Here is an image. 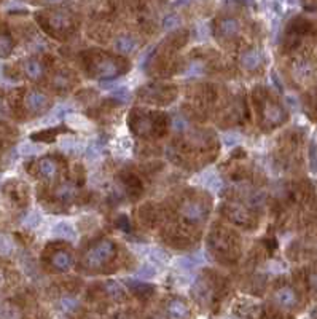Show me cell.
<instances>
[{"instance_id":"24","label":"cell","mask_w":317,"mask_h":319,"mask_svg":"<svg viewBox=\"0 0 317 319\" xmlns=\"http://www.w3.org/2000/svg\"><path fill=\"white\" fill-rule=\"evenodd\" d=\"M70 82H72V78H70L69 72H59L55 75V86L58 89H67L70 86Z\"/></svg>"},{"instance_id":"8","label":"cell","mask_w":317,"mask_h":319,"mask_svg":"<svg viewBox=\"0 0 317 319\" xmlns=\"http://www.w3.org/2000/svg\"><path fill=\"white\" fill-rule=\"evenodd\" d=\"M24 102L30 114H42L49 107V99L46 97V94H43L42 91H37V89H32V91H29L26 94Z\"/></svg>"},{"instance_id":"19","label":"cell","mask_w":317,"mask_h":319,"mask_svg":"<svg viewBox=\"0 0 317 319\" xmlns=\"http://www.w3.org/2000/svg\"><path fill=\"white\" fill-rule=\"evenodd\" d=\"M123 184H125L126 192H128L132 198L139 196V193L142 192V184H140V181H139V179H137L136 176H132V174L125 176V179H123Z\"/></svg>"},{"instance_id":"28","label":"cell","mask_w":317,"mask_h":319,"mask_svg":"<svg viewBox=\"0 0 317 319\" xmlns=\"http://www.w3.org/2000/svg\"><path fill=\"white\" fill-rule=\"evenodd\" d=\"M177 23H179V18L176 15H169V16L165 18V21H163V24H165V29H172Z\"/></svg>"},{"instance_id":"16","label":"cell","mask_w":317,"mask_h":319,"mask_svg":"<svg viewBox=\"0 0 317 319\" xmlns=\"http://www.w3.org/2000/svg\"><path fill=\"white\" fill-rule=\"evenodd\" d=\"M274 300L284 308H292V306L296 305V294L292 287L285 286V287H281L279 291H276Z\"/></svg>"},{"instance_id":"3","label":"cell","mask_w":317,"mask_h":319,"mask_svg":"<svg viewBox=\"0 0 317 319\" xmlns=\"http://www.w3.org/2000/svg\"><path fill=\"white\" fill-rule=\"evenodd\" d=\"M123 67L120 59L107 55H97L91 58L89 72L96 78H115L121 74Z\"/></svg>"},{"instance_id":"25","label":"cell","mask_w":317,"mask_h":319,"mask_svg":"<svg viewBox=\"0 0 317 319\" xmlns=\"http://www.w3.org/2000/svg\"><path fill=\"white\" fill-rule=\"evenodd\" d=\"M59 306L63 308L64 311L72 313V311H75L77 308H78V302L75 300V298H72V297H64V298H61Z\"/></svg>"},{"instance_id":"26","label":"cell","mask_w":317,"mask_h":319,"mask_svg":"<svg viewBox=\"0 0 317 319\" xmlns=\"http://www.w3.org/2000/svg\"><path fill=\"white\" fill-rule=\"evenodd\" d=\"M13 251V244L7 236H0V254L2 255H8Z\"/></svg>"},{"instance_id":"23","label":"cell","mask_w":317,"mask_h":319,"mask_svg":"<svg viewBox=\"0 0 317 319\" xmlns=\"http://www.w3.org/2000/svg\"><path fill=\"white\" fill-rule=\"evenodd\" d=\"M55 235H58V236H61V238H67V239L75 238L74 227H72V225H69V224H66V222L56 225V228H55Z\"/></svg>"},{"instance_id":"12","label":"cell","mask_w":317,"mask_h":319,"mask_svg":"<svg viewBox=\"0 0 317 319\" xmlns=\"http://www.w3.org/2000/svg\"><path fill=\"white\" fill-rule=\"evenodd\" d=\"M78 196V188L75 184L72 182H64L61 184L56 190H55V198L58 199V201L64 203V204H69L75 201V198Z\"/></svg>"},{"instance_id":"29","label":"cell","mask_w":317,"mask_h":319,"mask_svg":"<svg viewBox=\"0 0 317 319\" xmlns=\"http://www.w3.org/2000/svg\"><path fill=\"white\" fill-rule=\"evenodd\" d=\"M4 283V276H2V273H0V284Z\"/></svg>"},{"instance_id":"27","label":"cell","mask_w":317,"mask_h":319,"mask_svg":"<svg viewBox=\"0 0 317 319\" xmlns=\"http://www.w3.org/2000/svg\"><path fill=\"white\" fill-rule=\"evenodd\" d=\"M117 227L120 228V230H125V232H131V222H129V217L126 214H121L118 216L117 219Z\"/></svg>"},{"instance_id":"4","label":"cell","mask_w":317,"mask_h":319,"mask_svg":"<svg viewBox=\"0 0 317 319\" xmlns=\"http://www.w3.org/2000/svg\"><path fill=\"white\" fill-rule=\"evenodd\" d=\"M45 26L48 27V32L53 35H64L74 26V19L67 10H51L45 15Z\"/></svg>"},{"instance_id":"5","label":"cell","mask_w":317,"mask_h":319,"mask_svg":"<svg viewBox=\"0 0 317 319\" xmlns=\"http://www.w3.org/2000/svg\"><path fill=\"white\" fill-rule=\"evenodd\" d=\"M180 214L187 222L198 224L207 219L209 214V206L199 198H188L182 203L180 206Z\"/></svg>"},{"instance_id":"10","label":"cell","mask_w":317,"mask_h":319,"mask_svg":"<svg viewBox=\"0 0 317 319\" xmlns=\"http://www.w3.org/2000/svg\"><path fill=\"white\" fill-rule=\"evenodd\" d=\"M74 263V258L66 249H56L49 255V265L55 268L56 272H67Z\"/></svg>"},{"instance_id":"9","label":"cell","mask_w":317,"mask_h":319,"mask_svg":"<svg viewBox=\"0 0 317 319\" xmlns=\"http://www.w3.org/2000/svg\"><path fill=\"white\" fill-rule=\"evenodd\" d=\"M241 31V24L236 18H231V16H227V18H222L217 21V27H216V32L219 37L222 38H233L236 37Z\"/></svg>"},{"instance_id":"11","label":"cell","mask_w":317,"mask_h":319,"mask_svg":"<svg viewBox=\"0 0 317 319\" xmlns=\"http://www.w3.org/2000/svg\"><path fill=\"white\" fill-rule=\"evenodd\" d=\"M38 173L45 179H55L59 173V162L55 156H43L38 160Z\"/></svg>"},{"instance_id":"17","label":"cell","mask_w":317,"mask_h":319,"mask_svg":"<svg viewBox=\"0 0 317 319\" xmlns=\"http://www.w3.org/2000/svg\"><path fill=\"white\" fill-rule=\"evenodd\" d=\"M114 46L121 55H131L137 48V40L132 35H120L117 37Z\"/></svg>"},{"instance_id":"30","label":"cell","mask_w":317,"mask_h":319,"mask_svg":"<svg viewBox=\"0 0 317 319\" xmlns=\"http://www.w3.org/2000/svg\"><path fill=\"white\" fill-rule=\"evenodd\" d=\"M155 319H163V317H155Z\"/></svg>"},{"instance_id":"6","label":"cell","mask_w":317,"mask_h":319,"mask_svg":"<svg viewBox=\"0 0 317 319\" xmlns=\"http://www.w3.org/2000/svg\"><path fill=\"white\" fill-rule=\"evenodd\" d=\"M223 212L227 214V217L233 224H236L239 227L252 225V217H250L249 211L239 203H227L223 206Z\"/></svg>"},{"instance_id":"7","label":"cell","mask_w":317,"mask_h":319,"mask_svg":"<svg viewBox=\"0 0 317 319\" xmlns=\"http://www.w3.org/2000/svg\"><path fill=\"white\" fill-rule=\"evenodd\" d=\"M261 117H263V122L267 125L276 126L285 120V111L278 102H273L271 99H267V101L263 102Z\"/></svg>"},{"instance_id":"2","label":"cell","mask_w":317,"mask_h":319,"mask_svg":"<svg viewBox=\"0 0 317 319\" xmlns=\"http://www.w3.org/2000/svg\"><path fill=\"white\" fill-rule=\"evenodd\" d=\"M115 254H117L115 243L109 238H104L91 246L85 252L83 265H86L88 268H100L107 265L115 257Z\"/></svg>"},{"instance_id":"14","label":"cell","mask_w":317,"mask_h":319,"mask_svg":"<svg viewBox=\"0 0 317 319\" xmlns=\"http://www.w3.org/2000/svg\"><path fill=\"white\" fill-rule=\"evenodd\" d=\"M168 314L172 317V319H187L188 314H190V310L187 303L180 300V298H171V300L168 302Z\"/></svg>"},{"instance_id":"18","label":"cell","mask_w":317,"mask_h":319,"mask_svg":"<svg viewBox=\"0 0 317 319\" xmlns=\"http://www.w3.org/2000/svg\"><path fill=\"white\" fill-rule=\"evenodd\" d=\"M128 286L140 298H147V297H150L153 292H155V287H153L151 284H148V283H144V281H132V279H129Z\"/></svg>"},{"instance_id":"21","label":"cell","mask_w":317,"mask_h":319,"mask_svg":"<svg viewBox=\"0 0 317 319\" xmlns=\"http://www.w3.org/2000/svg\"><path fill=\"white\" fill-rule=\"evenodd\" d=\"M105 289H107L109 295L114 298V300H121V298L125 297V291H123V287L117 281H107Z\"/></svg>"},{"instance_id":"22","label":"cell","mask_w":317,"mask_h":319,"mask_svg":"<svg viewBox=\"0 0 317 319\" xmlns=\"http://www.w3.org/2000/svg\"><path fill=\"white\" fill-rule=\"evenodd\" d=\"M58 133H59V129H56V128L43 129V131H38V133L32 134L30 137H32L34 141H48V142H51V141H55V139H56Z\"/></svg>"},{"instance_id":"15","label":"cell","mask_w":317,"mask_h":319,"mask_svg":"<svg viewBox=\"0 0 317 319\" xmlns=\"http://www.w3.org/2000/svg\"><path fill=\"white\" fill-rule=\"evenodd\" d=\"M263 58L258 49H247L241 55V64L247 69V71H257L261 66Z\"/></svg>"},{"instance_id":"1","label":"cell","mask_w":317,"mask_h":319,"mask_svg":"<svg viewBox=\"0 0 317 319\" xmlns=\"http://www.w3.org/2000/svg\"><path fill=\"white\" fill-rule=\"evenodd\" d=\"M129 123H131L132 131L142 137L161 134L168 126L165 115H160L156 112H139V111L132 112Z\"/></svg>"},{"instance_id":"13","label":"cell","mask_w":317,"mask_h":319,"mask_svg":"<svg viewBox=\"0 0 317 319\" xmlns=\"http://www.w3.org/2000/svg\"><path fill=\"white\" fill-rule=\"evenodd\" d=\"M23 71L27 78L30 80H40L45 74V66L43 63L37 58H29L23 64Z\"/></svg>"},{"instance_id":"20","label":"cell","mask_w":317,"mask_h":319,"mask_svg":"<svg viewBox=\"0 0 317 319\" xmlns=\"http://www.w3.org/2000/svg\"><path fill=\"white\" fill-rule=\"evenodd\" d=\"M13 51V38L8 32H0V58H7Z\"/></svg>"}]
</instances>
